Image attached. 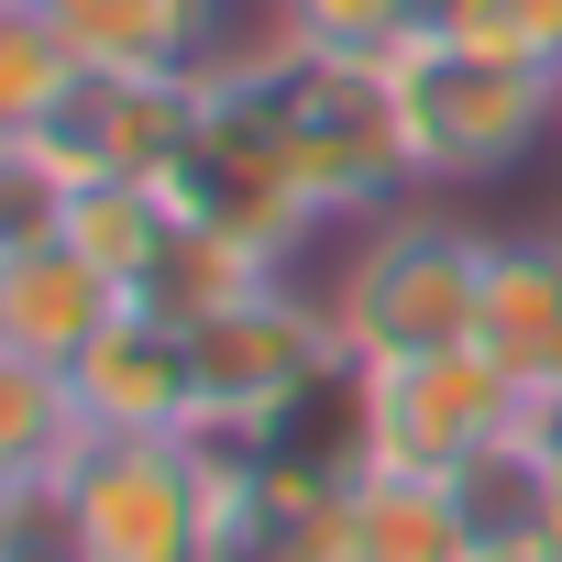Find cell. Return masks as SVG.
<instances>
[{
    "label": "cell",
    "instance_id": "6da1fadb",
    "mask_svg": "<svg viewBox=\"0 0 562 562\" xmlns=\"http://www.w3.org/2000/svg\"><path fill=\"white\" fill-rule=\"evenodd\" d=\"M221 78H243L265 100V122L288 133L310 199L331 210V232H353V221H375V210H397L419 188L408 111H397V67L386 56H310V45H288V34L265 23Z\"/></svg>",
    "mask_w": 562,
    "mask_h": 562
},
{
    "label": "cell",
    "instance_id": "7a4b0ae2",
    "mask_svg": "<svg viewBox=\"0 0 562 562\" xmlns=\"http://www.w3.org/2000/svg\"><path fill=\"white\" fill-rule=\"evenodd\" d=\"M331 321H342V353L353 364H408V353H452L474 342L485 321V232L452 221V210H375L353 221V254L331 276Z\"/></svg>",
    "mask_w": 562,
    "mask_h": 562
},
{
    "label": "cell",
    "instance_id": "3957f363",
    "mask_svg": "<svg viewBox=\"0 0 562 562\" xmlns=\"http://www.w3.org/2000/svg\"><path fill=\"white\" fill-rule=\"evenodd\" d=\"M397 111H408V166L419 188H496L540 155V133L562 122V78L540 67H507V56H474L452 34H408L397 56Z\"/></svg>",
    "mask_w": 562,
    "mask_h": 562
},
{
    "label": "cell",
    "instance_id": "277c9868",
    "mask_svg": "<svg viewBox=\"0 0 562 562\" xmlns=\"http://www.w3.org/2000/svg\"><path fill=\"white\" fill-rule=\"evenodd\" d=\"M67 518L89 562H210L221 529V441L210 430H144L89 441L67 463Z\"/></svg>",
    "mask_w": 562,
    "mask_h": 562
},
{
    "label": "cell",
    "instance_id": "5b68a950",
    "mask_svg": "<svg viewBox=\"0 0 562 562\" xmlns=\"http://www.w3.org/2000/svg\"><path fill=\"white\" fill-rule=\"evenodd\" d=\"M166 199H177L188 221L254 243L265 265H288V276H299V254L331 232V210L310 199V177H299V155H288V133L265 122V100H254L243 78H210V111H199L188 155L166 166Z\"/></svg>",
    "mask_w": 562,
    "mask_h": 562
},
{
    "label": "cell",
    "instance_id": "8992f818",
    "mask_svg": "<svg viewBox=\"0 0 562 562\" xmlns=\"http://www.w3.org/2000/svg\"><path fill=\"white\" fill-rule=\"evenodd\" d=\"M342 321L331 299H310L299 276H276V288H254L243 310H221L210 331H188V375H199V430L221 441H265L276 419H288L321 375H342Z\"/></svg>",
    "mask_w": 562,
    "mask_h": 562
},
{
    "label": "cell",
    "instance_id": "52a82bcc",
    "mask_svg": "<svg viewBox=\"0 0 562 562\" xmlns=\"http://www.w3.org/2000/svg\"><path fill=\"white\" fill-rule=\"evenodd\" d=\"M518 375L485 353V342H452V353H408V364H364V463L386 474H463L485 441L518 430Z\"/></svg>",
    "mask_w": 562,
    "mask_h": 562
},
{
    "label": "cell",
    "instance_id": "ba28073f",
    "mask_svg": "<svg viewBox=\"0 0 562 562\" xmlns=\"http://www.w3.org/2000/svg\"><path fill=\"white\" fill-rule=\"evenodd\" d=\"M199 111H210V78H78V100L23 144H45L78 177H155L166 188V166L188 155Z\"/></svg>",
    "mask_w": 562,
    "mask_h": 562
},
{
    "label": "cell",
    "instance_id": "9c48e42d",
    "mask_svg": "<svg viewBox=\"0 0 562 562\" xmlns=\"http://www.w3.org/2000/svg\"><path fill=\"white\" fill-rule=\"evenodd\" d=\"M133 321V288L122 276H100L67 232L45 243H0V353L12 364H78L89 342H111Z\"/></svg>",
    "mask_w": 562,
    "mask_h": 562
},
{
    "label": "cell",
    "instance_id": "30bf717a",
    "mask_svg": "<svg viewBox=\"0 0 562 562\" xmlns=\"http://www.w3.org/2000/svg\"><path fill=\"white\" fill-rule=\"evenodd\" d=\"M89 441H144V430H199V375H188V331L122 321L111 342H89L67 364Z\"/></svg>",
    "mask_w": 562,
    "mask_h": 562
},
{
    "label": "cell",
    "instance_id": "8fae6325",
    "mask_svg": "<svg viewBox=\"0 0 562 562\" xmlns=\"http://www.w3.org/2000/svg\"><path fill=\"white\" fill-rule=\"evenodd\" d=\"M288 265H265L254 243H232V232H210V221H166V243H155V265L133 276V321H155V331H210L221 310H243L254 288H276Z\"/></svg>",
    "mask_w": 562,
    "mask_h": 562
},
{
    "label": "cell",
    "instance_id": "7c38bea8",
    "mask_svg": "<svg viewBox=\"0 0 562 562\" xmlns=\"http://www.w3.org/2000/svg\"><path fill=\"white\" fill-rule=\"evenodd\" d=\"M342 540H353V562H474L485 551L441 474H386V463H353Z\"/></svg>",
    "mask_w": 562,
    "mask_h": 562
},
{
    "label": "cell",
    "instance_id": "4fadbf2b",
    "mask_svg": "<svg viewBox=\"0 0 562 562\" xmlns=\"http://www.w3.org/2000/svg\"><path fill=\"white\" fill-rule=\"evenodd\" d=\"M474 342L518 386H540V364L562 342V221L551 232H485V321H474Z\"/></svg>",
    "mask_w": 562,
    "mask_h": 562
},
{
    "label": "cell",
    "instance_id": "5bb4252c",
    "mask_svg": "<svg viewBox=\"0 0 562 562\" xmlns=\"http://www.w3.org/2000/svg\"><path fill=\"white\" fill-rule=\"evenodd\" d=\"M78 56H67V34H56V12L45 0H0V144H23V133H45L67 100H78Z\"/></svg>",
    "mask_w": 562,
    "mask_h": 562
},
{
    "label": "cell",
    "instance_id": "9a60e30c",
    "mask_svg": "<svg viewBox=\"0 0 562 562\" xmlns=\"http://www.w3.org/2000/svg\"><path fill=\"white\" fill-rule=\"evenodd\" d=\"M78 452H89L78 386L56 364H12V353H0V485H12V474H67Z\"/></svg>",
    "mask_w": 562,
    "mask_h": 562
},
{
    "label": "cell",
    "instance_id": "2e32d148",
    "mask_svg": "<svg viewBox=\"0 0 562 562\" xmlns=\"http://www.w3.org/2000/svg\"><path fill=\"white\" fill-rule=\"evenodd\" d=\"M166 221H177V199L155 188V177H78V199H67V243L100 265V276H122V288H133V276L155 265V243H166Z\"/></svg>",
    "mask_w": 562,
    "mask_h": 562
},
{
    "label": "cell",
    "instance_id": "e0dca14e",
    "mask_svg": "<svg viewBox=\"0 0 562 562\" xmlns=\"http://www.w3.org/2000/svg\"><path fill=\"white\" fill-rule=\"evenodd\" d=\"M265 23L310 56H397L430 23V0H265Z\"/></svg>",
    "mask_w": 562,
    "mask_h": 562
},
{
    "label": "cell",
    "instance_id": "ac0fdd59",
    "mask_svg": "<svg viewBox=\"0 0 562 562\" xmlns=\"http://www.w3.org/2000/svg\"><path fill=\"white\" fill-rule=\"evenodd\" d=\"M452 496H463L474 540H529V529H540V507H551V463L507 430V441H485V452L452 474Z\"/></svg>",
    "mask_w": 562,
    "mask_h": 562
},
{
    "label": "cell",
    "instance_id": "d6986e66",
    "mask_svg": "<svg viewBox=\"0 0 562 562\" xmlns=\"http://www.w3.org/2000/svg\"><path fill=\"white\" fill-rule=\"evenodd\" d=\"M430 34H452V45H474V56H507V67L562 78V0H430Z\"/></svg>",
    "mask_w": 562,
    "mask_h": 562
},
{
    "label": "cell",
    "instance_id": "ffe728a7",
    "mask_svg": "<svg viewBox=\"0 0 562 562\" xmlns=\"http://www.w3.org/2000/svg\"><path fill=\"white\" fill-rule=\"evenodd\" d=\"M0 562H89L67 518V474H12L0 485Z\"/></svg>",
    "mask_w": 562,
    "mask_h": 562
},
{
    "label": "cell",
    "instance_id": "44dd1931",
    "mask_svg": "<svg viewBox=\"0 0 562 562\" xmlns=\"http://www.w3.org/2000/svg\"><path fill=\"white\" fill-rule=\"evenodd\" d=\"M518 441L562 474V386H529V397H518Z\"/></svg>",
    "mask_w": 562,
    "mask_h": 562
},
{
    "label": "cell",
    "instance_id": "7402d4cb",
    "mask_svg": "<svg viewBox=\"0 0 562 562\" xmlns=\"http://www.w3.org/2000/svg\"><path fill=\"white\" fill-rule=\"evenodd\" d=\"M529 540H540V551L562 562V474H551V507H540V529H529Z\"/></svg>",
    "mask_w": 562,
    "mask_h": 562
},
{
    "label": "cell",
    "instance_id": "603a6c76",
    "mask_svg": "<svg viewBox=\"0 0 562 562\" xmlns=\"http://www.w3.org/2000/svg\"><path fill=\"white\" fill-rule=\"evenodd\" d=\"M474 562H551V551H540V540H485Z\"/></svg>",
    "mask_w": 562,
    "mask_h": 562
},
{
    "label": "cell",
    "instance_id": "cb8c5ba5",
    "mask_svg": "<svg viewBox=\"0 0 562 562\" xmlns=\"http://www.w3.org/2000/svg\"><path fill=\"white\" fill-rule=\"evenodd\" d=\"M540 386H562V342H551V364H540Z\"/></svg>",
    "mask_w": 562,
    "mask_h": 562
}]
</instances>
